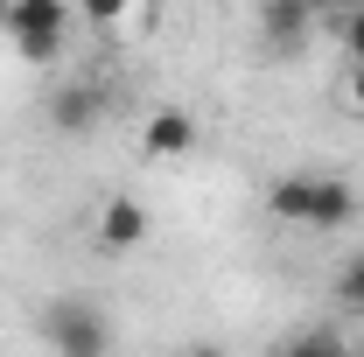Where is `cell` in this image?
<instances>
[{"label": "cell", "instance_id": "3", "mask_svg": "<svg viewBox=\"0 0 364 357\" xmlns=\"http://www.w3.org/2000/svg\"><path fill=\"white\" fill-rule=\"evenodd\" d=\"M98 119H105V91L91 85V78H70V85L49 91V127L56 134L85 140V134H98Z\"/></svg>", "mask_w": 364, "mask_h": 357}, {"label": "cell", "instance_id": "4", "mask_svg": "<svg viewBox=\"0 0 364 357\" xmlns=\"http://www.w3.org/2000/svg\"><path fill=\"white\" fill-rule=\"evenodd\" d=\"M134 245H147V203L105 196V211H98V252H134Z\"/></svg>", "mask_w": 364, "mask_h": 357}, {"label": "cell", "instance_id": "13", "mask_svg": "<svg viewBox=\"0 0 364 357\" xmlns=\"http://www.w3.org/2000/svg\"><path fill=\"white\" fill-rule=\"evenodd\" d=\"M350 105L364 112V63H350Z\"/></svg>", "mask_w": 364, "mask_h": 357}, {"label": "cell", "instance_id": "15", "mask_svg": "<svg viewBox=\"0 0 364 357\" xmlns=\"http://www.w3.org/2000/svg\"><path fill=\"white\" fill-rule=\"evenodd\" d=\"M0 21H7V0H0Z\"/></svg>", "mask_w": 364, "mask_h": 357}, {"label": "cell", "instance_id": "6", "mask_svg": "<svg viewBox=\"0 0 364 357\" xmlns=\"http://www.w3.org/2000/svg\"><path fill=\"white\" fill-rule=\"evenodd\" d=\"M7 36H70V0H7Z\"/></svg>", "mask_w": 364, "mask_h": 357}, {"label": "cell", "instance_id": "5", "mask_svg": "<svg viewBox=\"0 0 364 357\" xmlns=\"http://www.w3.org/2000/svg\"><path fill=\"white\" fill-rule=\"evenodd\" d=\"M140 147H147L154 161H182V154L196 147V119H189L182 105H161V112H147V127H140Z\"/></svg>", "mask_w": 364, "mask_h": 357}, {"label": "cell", "instance_id": "11", "mask_svg": "<svg viewBox=\"0 0 364 357\" xmlns=\"http://www.w3.org/2000/svg\"><path fill=\"white\" fill-rule=\"evenodd\" d=\"M336 302H343L350 315H364V252H358L343 273H336Z\"/></svg>", "mask_w": 364, "mask_h": 357}, {"label": "cell", "instance_id": "12", "mask_svg": "<svg viewBox=\"0 0 364 357\" xmlns=\"http://www.w3.org/2000/svg\"><path fill=\"white\" fill-rule=\"evenodd\" d=\"M343 56H350V63H364V0L343 14Z\"/></svg>", "mask_w": 364, "mask_h": 357}, {"label": "cell", "instance_id": "8", "mask_svg": "<svg viewBox=\"0 0 364 357\" xmlns=\"http://www.w3.org/2000/svg\"><path fill=\"white\" fill-rule=\"evenodd\" d=\"M287 351L294 357H350V329H294V336H287Z\"/></svg>", "mask_w": 364, "mask_h": 357}, {"label": "cell", "instance_id": "9", "mask_svg": "<svg viewBox=\"0 0 364 357\" xmlns=\"http://www.w3.org/2000/svg\"><path fill=\"white\" fill-rule=\"evenodd\" d=\"M63 49H70V36H14V56H21V63H36V70L63 63Z\"/></svg>", "mask_w": 364, "mask_h": 357}, {"label": "cell", "instance_id": "10", "mask_svg": "<svg viewBox=\"0 0 364 357\" xmlns=\"http://www.w3.org/2000/svg\"><path fill=\"white\" fill-rule=\"evenodd\" d=\"M70 14L91 21V28H119V21L134 14V0H70Z\"/></svg>", "mask_w": 364, "mask_h": 357}, {"label": "cell", "instance_id": "1", "mask_svg": "<svg viewBox=\"0 0 364 357\" xmlns=\"http://www.w3.org/2000/svg\"><path fill=\"white\" fill-rule=\"evenodd\" d=\"M267 211L280 224H309V231H343L358 218V189L343 176H280L267 189Z\"/></svg>", "mask_w": 364, "mask_h": 357}, {"label": "cell", "instance_id": "2", "mask_svg": "<svg viewBox=\"0 0 364 357\" xmlns=\"http://www.w3.org/2000/svg\"><path fill=\"white\" fill-rule=\"evenodd\" d=\"M43 343H56V351H70V357H98L105 343H112V322L98 315V302L63 294V302L43 309Z\"/></svg>", "mask_w": 364, "mask_h": 357}, {"label": "cell", "instance_id": "7", "mask_svg": "<svg viewBox=\"0 0 364 357\" xmlns=\"http://www.w3.org/2000/svg\"><path fill=\"white\" fill-rule=\"evenodd\" d=\"M309 21H316V0H259V28H267L273 49L301 43V36H309Z\"/></svg>", "mask_w": 364, "mask_h": 357}, {"label": "cell", "instance_id": "14", "mask_svg": "<svg viewBox=\"0 0 364 357\" xmlns=\"http://www.w3.org/2000/svg\"><path fill=\"white\" fill-rule=\"evenodd\" d=\"M350 357H364V315H358V329H350Z\"/></svg>", "mask_w": 364, "mask_h": 357}]
</instances>
